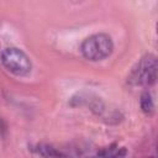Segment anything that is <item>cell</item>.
Segmentation results:
<instances>
[{"instance_id": "cell-1", "label": "cell", "mask_w": 158, "mask_h": 158, "mask_svg": "<svg viewBox=\"0 0 158 158\" xmlns=\"http://www.w3.org/2000/svg\"><path fill=\"white\" fill-rule=\"evenodd\" d=\"M33 152L43 158H91L98 156L99 151L91 147L90 143H69L67 146H53L48 143H37L33 146Z\"/></svg>"}, {"instance_id": "cell-2", "label": "cell", "mask_w": 158, "mask_h": 158, "mask_svg": "<svg viewBox=\"0 0 158 158\" xmlns=\"http://www.w3.org/2000/svg\"><path fill=\"white\" fill-rule=\"evenodd\" d=\"M158 63L153 54L143 56L131 69L127 83L133 86H151L157 80Z\"/></svg>"}, {"instance_id": "cell-3", "label": "cell", "mask_w": 158, "mask_h": 158, "mask_svg": "<svg viewBox=\"0 0 158 158\" xmlns=\"http://www.w3.org/2000/svg\"><path fill=\"white\" fill-rule=\"evenodd\" d=\"M114 51V43L109 35L95 33L85 38L80 46L83 57L91 62L104 60L111 56Z\"/></svg>"}, {"instance_id": "cell-4", "label": "cell", "mask_w": 158, "mask_h": 158, "mask_svg": "<svg viewBox=\"0 0 158 158\" xmlns=\"http://www.w3.org/2000/svg\"><path fill=\"white\" fill-rule=\"evenodd\" d=\"M0 60L4 68L14 75L25 77L31 73V69H32L31 59L20 48H16V47L5 48L1 52Z\"/></svg>"}, {"instance_id": "cell-5", "label": "cell", "mask_w": 158, "mask_h": 158, "mask_svg": "<svg viewBox=\"0 0 158 158\" xmlns=\"http://www.w3.org/2000/svg\"><path fill=\"white\" fill-rule=\"evenodd\" d=\"M126 154L127 149L125 147H118L116 144H111L98 152V156L100 158H125Z\"/></svg>"}, {"instance_id": "cell-6", "label": "cell", "mask_w": 158, "mask_h": 158, "mask_svg": "<svg viewBox=\"0 0 158 158\" xmlns=\"http://www.w3.org/2000/svg\"><path fill=\"white\" fill-rule=\"evenodd\" d=\"M141 109L144 114H152L153 112V109H154V102H153V99L151 96V94L148 91L143 93L142 96H141Z\"/></svg>"}, {"instance_id": "cell-7", "label": "cell", "mask_w": 158, "mask_h": 158, "mask_svg": "<svg viewBox=\"0 0 158 158\" xmlns=\"http://www.w3.org/2000/svg\"><path fill=\"white\" fill-rule=\"evenodd\" d=\"M2 131H4V123H2V121L0 118V132H2Z\"/></svg>"}]
</instances>
